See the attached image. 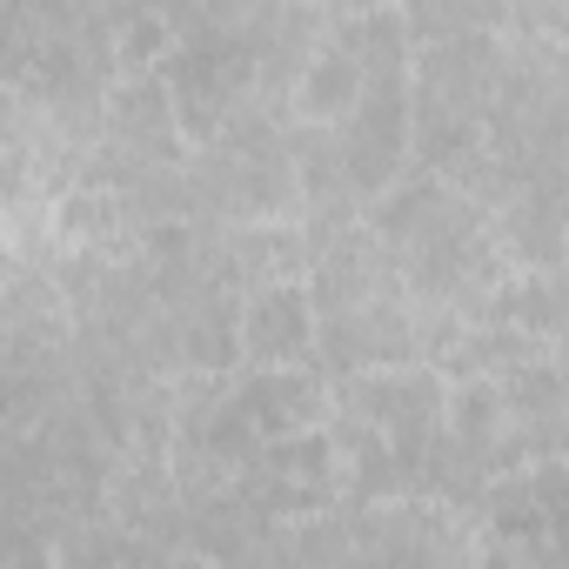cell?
<instances>
[{
	"label": "cell",
	"mask_w": 569,
	"mask_h": 569,
	"mask_svg": "<svg viewBox=\"0 0 569 569\" xmlns=\"http://www.w3.org/2000/svg\"><path fill=\"white\" fill-rule=\"evenodd\" d=\"M489 241L509 268H562V181H522L489 214Z\"/></svg>",
	"instance_id": "obj_8"
},
{
	"label": "cell",
	"mask_w": 569,
	"mask_h": 569,
	"mask_svg": "<svg viewBox=\"0 0 569 569\" xmlns=\"http://www.w3.org/2000/svg\"><path fill=\"white\" fill-rule=\"evenodd\" d=\"M101 141L121 148V154H134V161H154V168H181L188 161V134L174 121L161 68L108 81V94H101Z\"/></svg>",
	"instance_id": "obj_6"
},
{
	"label": "cell",
	"mask_w": 569,
	"mask_h": 569,
	"mask_svg": "<svg viewBox=\"0 0 569 569\" xmlns=\"http://www.w3.org/2000/svg\"><path fill=\"white\" fill-rule=\"evenodd\" d=\"M369 8H389V0H322V14L342 21V14H369Z\"/></svg>",
	"instance_id": "obj_15"
},
{
	"label": "cell",
	"mask_w": 569,
	"mask_h": 569,
	"mask_svg": "<svg viewBox=\"0 0 569 569\" xmlns=\"http://www.w3.org/2000/svg\"><path fill=\"white\" fill-rule=\"evenodd\" d=\"M349 542L356 562H476L482 529L422 489H396L349 509Z\"/></svg>",
	"instance_id": "obj_2"
},
{
	"label": "cell",
	"mask_w": 569,
	"mask_h": 569,
	"mask_svg": "<svg viewBox=\"0 0 569 569\" xmlns=\"http://www.w3.org/2000/svg\"><path fill=\"white\" fill-rule=\"evenodd\" d=\"M329 409L362 422L376 442L416 462V449L436 436V416H442V369L436 362H369V369L329 376Z\"/></svg>",
	"instance_id": "obj_1"
},
{
	"label": "cell",
	"mask_w": 569,
	"mask_h": 569,
	"mask_svg": "<svg viewBox=\"0 0 569 569\" xmlns=\"http://www.w3.org/2000/svg\"><path fill=\"white\" fill-rule=\"evenodd\" d=\"M369 88V74L356 68V54L349 48H336L329 34H322V48L302 61V74H296V88H289V121H309V128H336L349 108H356V94Z\"/></svg>",
	"instance_id": "obj_10"
},
{
	"label": "cell",
	"mask_w": 569,
	"mask_h": 569,
	"mask_svg": "<svg viewBox=\"0 0 569 569\" xmlns=\"http://www.w3.org/2000/svg\"><path fill=\"white\" fill-rule=\"evenodd\" d=\"M48 228H54V248H88L108 261H128L141 241V221L128 214L121 188H108V181H74V188L48 194Z\"/></svg>",
	"instance_id": "obj_7"
},
{
	"label": "cell",
	"mask_w": 569,
	"mask_h": 569,
	"mask_svg": "<svg viewBox=\"0 0 569 569\" xmlns=\"http://www.w3.org/2000/svg\"><path fill=\"white\" fill-rule=\"evenodd\" d=\"M329 41L356 54V68L376 81V74H409V54H416V34H409V14L396 8H369V14H342L329 21Z\"/></svg>",
	"instance_id": "obj_12"
},
{
	"label": "cell",
	"mask_w": 569,
	"mask_h": 569,
	"mask_svg": "<svg viewBox=\"0 0 569 569\" xmlns=\"http://www.w3.org/2000/svg\"><path fill=\"white\" fill-rule=\"evenodd\" d=\"M562 316H569V296H562V268H509L489 296V316L482 322H516L542 342H562Z\"/></svg>",
	"instance_id": "obj_11"
},
{
	"label": "cell",
	"mask_w": 569,
	"mask_h": 569,
	"mask_svg": "<svg viewBox=\"0 0 569 569\" xmlns=\"http://www.w3.org/2000/svg\"><path fill=\"white\" fill-rule=\"evenodd\" d=\"M228 289H268V281H302L309 274V241L296 221H228Z\"/></svg>",
	"instance_id": "obj_9"
},
{
	"label": "cell",
	"mask_w": 569,
	"mask_h": 569,
	"mask_svg": "<svg viewBox=\"0 0 569 569\" xmlns=\"http://www.w3.org/2000/svg\"><path fill=\"white\" fill-rule=\"evenodd\" d=\"M502 34L562 48V0H502Z\"/></svg>",
	"instance_id": "obj_14"
},
{
	"label": "cell",
	"mask_w": 569,
	"mask_h": 569,
	"mask_svg": "<svg viewBox=\"0 0 569 569\" xmlns=\"http://www.w3.org/2000/svg\"><path fill=\"white\" fill-rule=\"evenodd\" d=\"M336 148H342V168L362 188V201L382 194L409 168V74H376L356 94V108L336 121Z\"/></svg>",
	"instance_id": "obj_3"
},
{
	"label": "cell",
	"mask_w": 569,
	"mask_h": 569,
	"mask_svg": "<svg viewBox=\"0 0 569 569\" xmlns=\"http://www.w3.org/2000/svg\"><path fill=\"white\" fill-rule=\"evenodd\" d=\"M228 409L261 436H296L329 422V376L316 362H289V369H228Z\"/></svg>",
	"instance_id": "obj_4"
},
{
	"label": "cell",
	"mask_w": 569,
	"mask_h": 569,
	"mask_svg": "<svg viewBox=\"0 0 569 569\" xmlns=\"http://www.w3.org/2000/svg\"><path fill=\"white\" fill-rule=\"evenodd\" d=\"M234 349L241 369H289V362H316V302L302 281H268L248 289L234 309Z\"/></svg>",
	"instance_id": "obj_5"
},
{
	"label": "cell",
	"mask_w": 569,
	"mask_h": 569,
	"mask_svg": "<svg viewBox=\"0 0 569 569\" xmlns=\"http://www.w3.org/2000/svg\"><path fill=\"white\" fill-rule=\"evenodd\" d=\"M168 48H174V28L148 8V0H134V8L121 14V28L108 34V74H114V81L154 74V68L168 61Z\"/></svg>",
	"instance_id": "obj_13"
}]
</instances>
